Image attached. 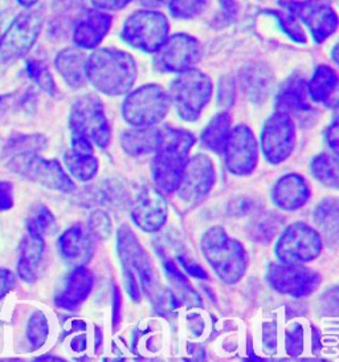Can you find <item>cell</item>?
<instances>
[{"instance_id":"cell-1","label":"cell","mask_w":339,"mask_h":362,"mask_svg":"<svg viewBox=\"0 0 339 362\" xmlns=\"http://www.w3.org/2000/svg\"><path fill=\"white\" fill-rule=\"evenodd\" d=\"M138 69L131 54L102 48L88 57L86 77L95 89L107 96H124L137 80Z\"/></svg>"},{"instance_id":"cell-2","label":"cell","mask_w":339,"mask_h":362,"mask_svg":"<svg viewBox=\"0 0 339 362\" xmlns=\"http://www.w3.org/2000/svg\"><path fill=\"white\" fill-rule=\"evenodd\" d=\"M117 251L129 296L137 303L141 300V293L153 298L158 291L155 271L146 251L129 226H122L118 230Z\"/></svg>"},{"instance_id":"cell-3","label":"cell","mask_w":339,"mask_h":362,"mask_svg":"<svg viewBox=\"0 0 339 362\" xmlns=\"http://www.w3.org/2000/svg\"><path fill=\"white\" fill-rule=\"evenodd\" d=\"M195 142V136L186 129H162L158 149L151 162L153 178L159 190L175 192Z\"/></svg>"},{"instance_id":"cell-4","label":"cell","mask_w":339,"mask_h":362,"mask_svg":"<svg viewBox=\"0 0 339 362\" xmlns=\"http://www.w3.org/2000/svg\"><path fill=\"white\" fill-rule=\"evenodd\" d=\"M201 250L215 274L227 284H234L245 275L248 254L244 245L220 227L208 228L201 236Z\"/></svg>"},{"instance_id":"cell-5","label":"cell","mask_w":339,"mask_h":362,"mask_svg":"<svg viewBox=\"0 0 339 362\" xmlns=\"http://www.w3.org/2000/svg\"><path fill=\"white\" fill-rule=\"evenodd\" d=\"M211 78L198 69L179 72L171 84V104L183 121L194 122L201 117V112L212 96Z\"/></svg>"},{"instance_id":"cell-6","label":"cell","mask_w":339,"mask_h":362,"mask_svg":"<svg viewBox=\"0 0 339 362\" xmlns=\"http://www.w3.org/2000/svg\"><path fill=\"white\" fill-rule=\"evenodd\" d=\"M69 128L73 136H83L100 149H105L112 139L104 104L92 93L74 101L69 113Z\"/></svg>"},{"instance_id":"cell-7","label":"cell","mask_w":339,"mask_h":362,"mask_svg":"<svg viewBox=\"0 0 339 362\" xmlns=\"http://www.w3.org/2000/svg\"><path fill=\"white\" fill-rule=\"evenodd\" d=\"M171 97L162 86L148 84L131 92L122 105V116L136 128L154 127L167 116Z\"/></svg>"},{"instance_id":"cell-8","label":"cell","mask_w":339,"mask_h":362,"mask_svg":"<svg viewBox=\"0 0 339 362\" xmlns=\"http://www.w3.org/2000/svg\"><path fill=\"white\" fill-rule=\"evenodd\" d=\"M7 168L30 181L39 183L56 192H72L76 190L71 177L56 160H45L39 153H21L11 156Z\"/></svg>"},{"instance_id":"cell-9","label":"cell","mask_w":339,"mask_h":362,"mask_svg":"<svg viewBox=\"0 0 339 362\" xmlns=\"http://www.w3.org/2000/svg\"><path fill=\"white\" fill-rule=\"evenodd\" d=\"M170 24L162 12L142 10L131 13L122 28V39L133 48L154 54L167 39Z\"/></svg>"},{"instance_id":"cell-10","label":"cell","mask_w":339,"mask_h":362,"mask_svg":"<svg viewBox=\"0 0 339 362\" xmlns=\"http://www.w3.org/2000/svg\"><path fill=\"white\" fill-rule=\"evenodd\" d=\"M322 251V238L317 230L304 222L285 228L275 243V252L281 263L305 264L317 259Z\"/></svg>"},{"instance_id":"cell-11","label":"cell","mask_w":339,"mask_h":362,"mask_svg":"<svg viewBox=\"0 0 339 362\" xmlns=\"http://www.w3.org/2000/svg\"><path fill=\"white\" fill-rule=\"evenodd\" d=\"M216 181V173L211 158L206 154H196L186 162L179 183L177 187V197L183 206L195 207L210 194Z\"/></svg>"},{"instance_id":"cell-12","label":"cell","mask_w":339,"mask_h":362,"mask_svg":"<svg viewBox=\"0 0 339 362\" xmlns=\"http://www.w3.org/2000/svg\"><path fill=\"white\" fill-rule=\"evenodd\" d=\"M296 145V125L292 116L277 110L265 121L261 149L268 162L277 165L289 158Z\"/></svg>"},{"instance_id":"cell-13","label":"cell","mask_w":339,"mask_h":362,"mask_svg":"<svg viewBox=\"0 0 339 362\" xmlns=\"http://www.w3.org/2000/svg\"><path fill=\"white\" fill-rule=\"evenodd\" d=\"M201 45L187 33H175L154 52V65L160 72H183L194 68L201 59Z\"/></svg>"},{"instance_id":"cell-14","label":"cell","mask_w":339,"mask_h":362,"mask_svg":"<svg viewBox=\"0 0 339 362\" xmlns=\"http://www.w3.org/2000/svg\"><path fill=\"white\" fill-rule=\"evenodd\" d=\"M42 22L44 18L40 11L19 13L4 36L0 37V56L3 60H13L28 54L42 33Z\"/></svg>"},{"instance_id":"cell-15","label":"cell","mask_w":339,"mask_h":362,"mask_svg":"<svg viewBox=\"0 0 339 362\" xmlns=\"http://www.w3.org/2000/svg\"><path fill=\"white\" fill-rule=\"evenodd\" d=\"M266 279L270 287L280 293L293 298L309 296L317 289L321 275L302 264L273 263L268 268Z\"/></svg>"},{"instance_id":"cell-16","label":"cell","mask_w":339,"mask_h":362,"mask_svg":"<svg viewBox=\"0 0 339 362\" xmlns=\"http://www.w3.org/2000/svg\"><path fill=\"white\" fill-rule=\"evenodd\" d=\"M222 153L230 173L239 177L252 174L258 163V144L254 132L244 124L231 129Z\"/></svg>"},{"instance_id":"cell-17","label":"cell","mask_w":339,"mask_h":362,"mask_svg":"<svg viewBox=\"0 0 339 362\" xmlns=\"http://www.w3.org/2000/svg\"><path fill=\"white\" fill-rule=\"evenodd\" d=\"M280 4L298 21L307 24L316 43H323L337 31L338 16L328 4L319 3L318 0L280 1Z\"/></svg>"},{"instance_id":"cell-18","label":"cell","mask_w":339,"mask_h":362,"mask_svg":"<svg viewBox=\"0 0 339 362\" xmlns=\"http://www.w3.org/2000/svg\"><path fill=\"white\" fill-rule=\"evenodd\" d=\"M167 202L162 190L145 186L137 192L131 203V218L146 233H158L167 222Z\"/></svg>"},{"instance_id":"cell-19","label":"cell","mask_w":339,"mask_h":362,"mask_svg":"<svg viewBox=\"0 0 339 362\" xmlns=\"http://www.w3.org/2000/svg\"><path fill=\"white\" fill-rule=\"evenodd\" d=\"M64 163L69 174L77 181L93 180L98 171V160L95 154V145L83 136H73L71 149L64 156Z\"/></svg>"},{"instance_id":"cell-20","label":"cell","mask_w":339,"mask_h":362,"mask_svg":"<svg viewBox=\"0 0 339 362\" xmlns=\"http://www.w3.org/2000/svg\"><path fill=\"white\" fill-rule=\"evenodd\" d=\"M59 250L68 266H86L95 254L92 235L81 224H74L59 238Z\"/></svg>"},{"instance_id":"cell-21","label":"cell","mask_w":339,"mask_h":362,"mask_svg":"<svg viewBox=\"0 0 339 362\" xmlns=\"http://www.w3.org/2000/svg\"><path fill=\"white\" fill-rule=\"evenodd\" d=\"M112 22V16L100 10L85 12L74 22V43L84 49L97 48L110 31Z\"/></svg>"},{"instance_id":"cell-22","label":"cell","mask_w":339,"mask_h":362,"mask_svg":"<svg viewBox=\"0 0 339 362\" xmlns=\"http://www.w3.org/2000/svg\"><path fill=\"white\" fill-rule=\"evenodd\" d=\"M95 284V276L90 269L86 267H76L64 281L61 291L57 293L54 303L59 308L72 309L77 308L83 304L85 300L92 292Z\"/></svg>"},{"instance_id":"cell-23","label":"cell","mask_w":339,"mask_h":362,"mask_svg":"<svg viewBox=\"0 0 339 362\" xmlns=\"http://www.w3.org/2000/svg\"><path fill=\"white\" fill-rule=\"evenodd\" d=\"M310 197L307 181L299 174H287L280 178L272 192V201L284 211L301 209Z\"/></svg>"},{"instance_id":"cell-24","label":"cell","mask_w":339,"mask_h":362,"mask_svg":"<svg viewBox=\"0 0 339 362\" xmlns=\"http://www.w3.org/2000/svg\"><path fill=\"white\" fill-rule=\"evenodd\" d=\"M45 254V240L42 235L27 231L21 240L18 259V275L25 283H33L39 277Z\"/></svg>"},{"instance_id":"cell-25","label":"cell","mask_w":339,"mask_h":362,"mask_svg":"<svg viewBox=\"0 0 339 362\" xmlns=\"http://www.w3.org/2000/svg\"><path fill=\"white\" fill-rule=\"evenodd\" d=\"M240 81L245 96L251 101L260 104L268 98L272 90L273 74L269 66L261 63H252L243 68Z\"/></svg>"},{"instance_id":"cell-26","label":"cell","mask_w":339,"mask_h":362,"mask_svg":"<svg viewBox=\"0 0 339 362\" xmlns=\"http://www.w3.org/2000/svg\"><path fill=\"white\" fill-rule=\"evenodd\" d=\"M307 81L301 76H292L275 97L277 110L285 112L289 116L309 112L311 107L309 104Z\"/></svg>"},{"instance_id":"cell-27","label":"cell","mask_w":339,"mask_h":362,"mask_svg":"<svg viewBox=\"0 0 339 362\" xmlns=\"http://www.w3.org/2000/svg\"><path fill=\"white\" fill-rule=\"evenodd\" d=\"M86 64V54L77 48H65L57 54L54 60L57 72L61 75L64 81L73 89H78L85 86L88 80Z\"/></svg>"},{"instance_id":"cell-28","label":"cell","mask_w":339,"mask_h":362,"mask_svg":"<svg viewBox=\"0 0 339 362\" xmlns=\"http://www.w3.org/2000/svg\"><path fill=\"white\" fill-rule=\"evenodd\" d=\"M160 134L162 129L154 127L129 129L121 136V145L129 156H146L155 153V150L158 149Z\"/></svg>"},{"instance_id":"cell-29","label":"cell","mask_w":339,"mask_h":362,"mask_svg":"<svg viewBox=\"0 0 339 362\" xmlns=\"http://www.w3.org/2000/svg\"><path fill=\"white\" fill-rule=\"evenodd\" d=\"M231 133V117L227 112L218 113L201 133V146L213 153H222Z\"/></svg>"},{"instance_id":"cell-30","label":"cell","mask_w":339,"mask_h":362,"mask_svg":"<svg viewBox=\"0 0 339 362\" xmlns=\"http://www.w3.org/2000/svg\"><path fill=\"white\" fill-rule=\"evenodd\" d=\"M338 76L328 65H319L307 83V95L316 103H325L337 89Z\"/></svg>"},{"instance_id":"cell-31","label":"cell","mask_w":339,"mask_h":362,"mask_svg":"<svg viewBox=\"0 0 339 362\" xmlns=\"http://www.w3.org/2000/svg\"><path fill=\"white\" fill-rule=\"evenodd\" d=\"M338 201L335 198H326L319 203L314 211V221L321 228V231L326 235L328 240L337 243L338 238L339 223Z\"/></svg>"},{"instance_id":"cell-32","label":"cell","mask_w":339,"mask_h":362,"mask_svg":"<svg viewBox=\"0 0 339 362\" xmlns=\"http://www.w3.org/2000/svg\"><path fill=\"white\" fill-rule=\"evenodd\" d=\"M162 266L169 277L171 284L178 291L180 298L183 303H187L190 305H201V296L198 292L192 288L187 276L183 275L180 271L179 267L177 266L170 257L166 255H162Z\"/></svg>"},{"instance_id":"cell-33","label":"cell","mask_w":339,"mask_h":362,"mask_svg":"<svg viewBox=\"0 0 339 362\" xmlns=\"http://www.w3.org/2000/svg\"><path fill=\"white\" fill-rule=\"evenodd\" d=\"M338 157L337 154L321 153L310 162V173L317 181L328 187L337 189L339 185Z\"/></svg>"},{"instance_id":"cell-34","label":"cell","mask_w":339,"mask_h":362,"mask_svg":"<svg viewBox=\"0 0 339 362\" xmlns=\"http://www.w3.org/2000/svg\"><path fill=\"white\" fill-rule=\"evenodd\" d=\"M281 224H282V218L277 214L270 213V211L258 214L249 226V235L254 242L266 245L272 242V239L278 233Z\"/></svg>"},{"instance_id":"cell-35","label":"cell","mask_w":339,"mask_h":362,"mask_svg":"<svg viewBox=\"0 0 339 362\" xmlns=\"http://www.w3.org/2000/svg\"><path fill=\"white\" fill-rule=\"evenodd\" d=\"M56 230V219L48 207L44 204H36L30 213L27 219V231H32L36 234L45 235L52 234Z\"/></svg>"},{"instance_id":"cell-36","label":"cell","mask_w":339,"mask_h":362,"mask_svg":"<svg viewBox=\"0 0 339 362\" xmlns=\"http://www.w3.org/2000/svg\"><path fill=\"white\" fill-rule=\"evenodd\" d=\"M48 334H49V325L45 315L40 310L33 312L27 325V339L31 344L32 349L42 348L48 339Z\"/></svg>"},{"instance_id":"cell-37","label":"cell","mask_w":339,"mask_h":362,"mask_svg":"<svg viewBox=\"0 0 339 362\" xmlns=\"http://www.w3.org/2000/svg\"><path fill=\"white\" fill-rule=\"evenodd\" d=\"M126 199L125 190L122 186L116 182H107L102 183L100 187H97L95 192V204L104 206V207H119L124 201Z\"/></svg>"},{"instance_id":"cell-38","label":"cell","mask_w":339,"mask_h":362,"mask_svg":"<svg viewBox=\"0 0 339 362\" xmlns=\"http://www.w3.org/2000/svg\"><path fill=\"white\" fill-rule=\"evenodd\" d=\"M27 72L32 80L36 83L42 90L48 95H54L56 93V84L53 80L52 74L42 60H30L27 63Z\"/></svg>"},{"instance_id":"cell-39","label":"cell","mask_w":339,"mask_h":362,"mask_svg":"<svg viewBox=\"0 0 339 362\" xmlns=\"http://www.w3.org/2000/svg\"><path fill=\"white\" fill-rule=\"evenodd\" d=\"M210 0H170V12L178 19H194L208 7Z\"/></svg>"},{"instance_id":"cell-40","label":"cell","mask_w":339,"mask_h":362,"mask_svg":"<svg viewBox=\"0 0 339 362\" xmlns=\"http://www.w3.org/2000/svg\"><path fill=\"white\" fill-rule=\"evenodd\" d=\"M47 145L45 139L40 134L33 136H19L11 139L10 145L6 151L11 153V156L21 154V153H39Z\"/></svg>"},{"instance_id":"cell-41","label":"cell","mask_w":339,"mask_h":362,"mask_svg":"<svg viewBox=\"0 0 339 362\" xmlns=\"http://www.w3.org/2000/svg\"><path fill=\"white\" fill-rule=\"evenodd\" d=\"M113 231V224L110 221V216L102 211V210H95L90 214L89 216V233L93 235L100 240H106L110 238Z\"/></svg>"},{"instance_id":"cell-42","label":"cell","mask_w":339,"mask_h":362,"mask_svg":"<svg viewBox=\"0 0 339 362\" xmlns=\"http://www.w3.org/2000/svg\"><path fill=\"white\" fill-rule=\"evenodd\" d=\"M277 18V21L280 23V25L282 27L284 33L289 35L297 43H307V37L305 33L301 28V25L298 24V19L296 16H293L290 12H272Z\"/></svg>"},{"instance_id":"cell-43","label":"cell","mask_w":339,"mask_h":362,"mask_svg":"<svg viewBox=\"0 0 339 362\" xmlns=\"http://www.w3.org/2000/svg\"><path fill=\"white\" fill-rule=\"evenodd\" d=\"M153 303H154V308L159 315L171 313L172 310L178 308V304H179L178 298L170 289L157 291L155 295L153 296Z\"/></svg>"},{"instance_id":"cell-44","label":"cell","mask_w":339,"mask_h":362,"mask_svg":"<svg viewBox=\"0 0 339 362\" xmlns=\"http://www.w3.org/2000/svg\"><path fill=\"white\" fill-rule=\"evenodd\" d=\"M304 349V330L295 324L286 332V351L290 356H298Z\"/></svg>"},{"instance_id":"cell-45","label":"cell","mask_w":339,"mask_h":362,"mask_svg":"<svg viewBox=\"0 0 339 362\" xmlns=\"http://www.w3.org/2000/svg\"><path fill=\"white\" fill-rule=\"evenodd\" d=\"M13 207V185L11 182L0 181V213Z\"/></svg>"},{"instance_id":"cell-46","label":"cell","mask_w":339,"mask_h":362,"mask_svg":"<svg viewBox=\"0 0 339 362\" xmlns=\"http://www.w3.org/2000/svg\"><path fill=\"white\" fill-rule=\"evenodd\" d=\"M178 260H179L182 268H183L190 276L196 277V279H208L207 272H206L198 263L192 262L189 257H186L184 255H179L178 256Z\"/></svg>"},{"instance_id":"cell-47","label":"cell","mask_w":339,"mask_h":362,"mask_svg":"<svg viewBox=\"0 0 339 362\" xmlns=\"http://www.w3.org/2000/svg\"><path fill=\"white\" fill-rule=\"evenodd\" d=\"M15 281L16 276L12 271L0 268V300L10 293L12 288L15 287Z\"/></svg>"},{"instance_id":"cell-48","label":"cell","mask_w":339,"mask_h":362,"mask_svg":"<svg viewBox=\"0 0 339 362\" xmlns=\"http://www.w3.org/2000/svg\"><path fill=\"white\" fill-rule=\"evenodd\" d=\"M133 0H92L93 6L100 11H117L129 6Z\"/></svg>"},{"instance_id":"cell-49","label":"cell","mask_w":339,"mask_h":362,"mask_svg":"<svg viewBox=\"0 0 339 362\" xmlns=\"http://www.w3.org/2000/svg\"><path fill=\"white\" fill-rule=\"evenodd\" d=\"M338 121L334 119L330 127H328V132H326V141H328V146L334 151V154L338 153V142H339V133H338Z\"/></svg>"},{"instance_id":"cell-50","label":"cell","mask_w":339,"mask_h":362,"mask_svg":"<svg viewBox=\"0 0 339 362\" xmlns=\"http://www.w3.org/2000/svg\"><path fill=\"white\" fill-rule=\"evenodd\" d=\"M266 329L264 330V345L266 346V349L270 351L275 345V330L272 332V334H269V325L265 327Z\"/></svg>"},{"instance_id":"cell-51","label":"cell","mask_w":339,"mask_h":362,"mask_svg":"<svg viewBox=\"0 0 339 362\" xmlns=\"http://www.w3.org/2000/svg\"><path fill=\"white\" fill-rule=\"evenodd\" d=\"M11 104H12V98L10 95L0 96V118L10 110Z\"/></svg>"},{"instance_id":"cell-52","label":"cell","mask_w":339,"mask_h":362,"mask_svg":"<svg viewBox=\"0 0 339 362\" xmlns=\"http://www.w3.org/2000/svg\"><path fill=\"white\" fill-rule=\"evenodd\" d=\"M71 346L74 351H83L86 348V337L85 336H77L74 337L72 342H71Z\"/></svg>"},{"instance_id":"cell-53","label":"cell","mask_w":339,"mask_h":362,"mask_svg":"<svg viewBox=\"0 0 339 362\" xmlns=\"http://www.w3.org/2000/svg\"><path fill=\"white\" fill-rule=\"evenodd\" d=\"M167 1H169V0H141V4L145 6L146 8L154 10V8H158V7L165 6Z\"/></svg>"},{"instance_id":"cell-54","label":"cell","mask_w":339,"mask_h":362,"mask_svg":"<svg viewBox=\"0 0 339 362\" xmlns=\"http://www.w3.org/2000/svg\"><path fill=\"white\" fill-rule=\"evenodd\" d=\"M119 303H121V298H119V291L114 288V324L118 321V313H119Z\"/></svg>"},{"instance_id":"cell-55","label":"cell","mask_w":339,"mask_h":362,"mask_svg":"<svg viewBox=\"0 0 339 362\" xmlns=\"http://www.w3.org/2000/svg\"><path fill=\"white\" fill-rule=\"evenodd\" d=\"M37 1L39 0H18V3L23 6V7H25V8H31L32 6H35Z\"/></svg>"},{"instance_id":"cell-56","label":"cell","mask_w":339,"mask_h":362,"mask_svg":"<svg viewBox=\"0 0 339 362\" xmlns=\"http://www.w3.org/2000/svg\"><path fill=\"white\" fill-rule=\"evenodd\" d=\"M337 49H338V48H337V47H334V51H333V59H334V62H335V63L338 62V59H337Z\"/></svg>"}]
</instances>
